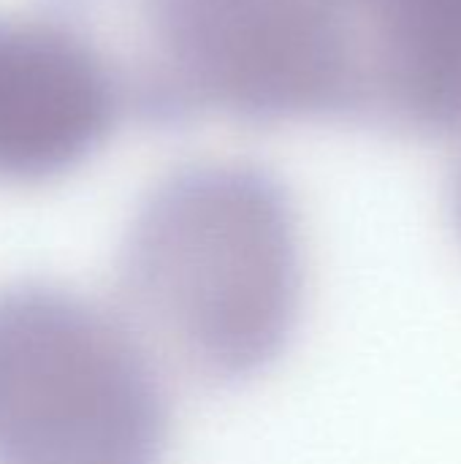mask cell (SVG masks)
I'll use <instances>...</instances> for the list:
<instances>
[{
	"instance_id": "obj_1",
	"label": "cell",
	"mask_w": 461,
	"mask_h": 464,
	"mask_svg": "<svg viewBox=\"0 0 461 464\" xmlns=\"http://www.w3.org/2000/svg\"><path fill=\"white\" fill-rule=\"evenodd\" d=\"M103 60L122 111L179 125L364 120L361 41L337 0H49Z\"/></svg>"
},
{
	"instance_id": "obj_2",
	"label": "cell",
	"mask_w": 461,
	"mask_h": 464,
	"mask_svg": "<svg viewBox=\"0 0 461 464\" xmlns=\"http://www.w3.org/2000/svg\"><path fill=\"white\" fill-rule=\"evenodd\" d=\"M133 310L196 372L239 381L288 345L302 310V242L285 188L245 163L174 171L122 245Z\"/></svg>"
},
{
	"instance_id": "obj_3",
	"label": "cell",
	"mask_w": 461,
	"mask_h": 464,
	"mask_svg": "<svg viewBox=\"0 0 461 464\" xmlns=\"http://www.w3.org/2000/svg\"><path fill=\"white\" fill-rule=\"evenodd\" d=\"M166 427L122 321L62 288H0V464H158Z\"/></svg>"
},
{
	"instance_id": "obj_4",
	"label": "cell",
	"mask_w": 461,
	"mask_h": 464,
	"mask_svg": "<svg viewBox=\"0 0 461 464\" xmlns=\"http://www.w3.org/2000/svg\"><path fill=\"white\" fill-rule=\"evenodd\" d=\"M122 103L101 54L68 24L0 16V182L60 177L90 158Z\"/></svg>"
},
{
	"instance_id": "obj_5",
	"label": "cell",
	"mask_w": 461,
	"mask_h": 464,
	"mask_svg": "<svg viewBox=\"0 0 461 464\" xmlns=\"http://www.w3.org/2000/svg\"><path fill=\"white\" fill-rule=\"evenodd\" d=\"M353 22L364 122L461 133V0H367Z\"/></svg>"
},
{
	"instance_id": "obj_6",
	"label": "cell",
	"mask_w": 461,
	"mask_h": 464,
	"mask_svg": "<svg viewBox=\"0 0 461 464\" xmlns=\"http://www.w3.org/2000/svg\"><path fill=\"white\" fill-rule=\"evenodd\" d=\"M451 215H454V226L461 237V158L456 171H454V182H451Z\"/></svg>"
},
{
	"instance_id": "obj_7",
	"label": "cell",
	"mask_w": 461,
	"mask_h": 464,
	"mask_svg": "<svg viewBox=\"0 0 461 464\" xmlns=\"http://www.w3.org/2000/svg\"><path fill=\"white\" fill-rule=\"evenodd\" d=\"M337 3H340V5H342L348 14H351V16H356V11H359V8H361L367 0H337Z\"/></svg>"
}]
</instances>
